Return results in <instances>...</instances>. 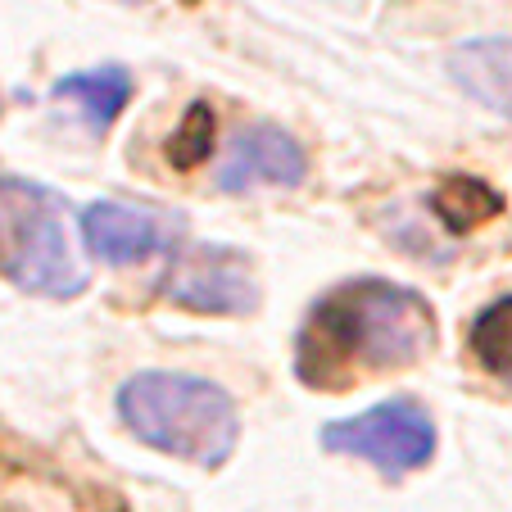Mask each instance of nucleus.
Wrapping results in <instances>:
<instances>
[{
    "label": "nucleus",
    "instance_id": "obj_1",
    "mask_svg": "<svg viewBox=\"0 0 512 512\" xmlns=\"http://www.w3.org/2000/svg\"><path fill=\"white\" fill-rule=\"evenodd\" d=\"M440 322L422 290L395 281H345L309 309L295 340V372L318 390H336L358 372L408 368L435 349Z\"/></svg>",
    "mask_w": 512,
    "mask_h": 512
},
{
    "label": "nucleus",
    "instance_id": "obj_2",
    "mask_svg": "<svg viewBox=\"0 0 512 512\" xmlns=\"http://www.w3.org/2000/svg\"><path fill=\"white\" fill-rule=\"evenodd\" d=\"M123 426L168 458L204 472L223 467L241 440V413L218 381L191 372H136L118 386Z\"/></svg>",
    "mask_w": 512,
    "mask_h": 512
},
{
    "label": "nucleus",
    "instance_id": "obj_3",
    "mask_svg": "<svg viewBox=\"0 0 512 512\" xmlns=\"http://www.w3.org/2000/svg\"><path fill=\"white\" fill-rule=\"evenodd\" d=\"M0 200L10 209V227H14L5 277H10L14 286L32 290V295H50V300H73V295H82V290H87V268L73 263L55 195H50L46 186L10 177V182H0Z\"/></svg>",
    "mask_w": 512,
    "mask_h": 512
},
{
    "label": "nucleus",
    "instance_id": "obj_4",
    "mask_svg": "<svg viewBox=\"0 0 512 512\" xmlns=\"http://www.w3.org/2000/svg\"><path fill=\"white\" fill-rule=\"evenodd\" d=\"M322 449L349 454L381 472H417L435 458V422L417 399H386L377 408H363L354 417L322 426Z\"/></svg>",
    "mask_w": 512,
    "mask_h": 512
},
{
    "label": "nucleus",
    "instance_id": "obj_5",
    "mask_svg": "<svg viewBox=\"0 0 512 512\" xmlns=\"http://www.w3.org/2000/svg\"><path fill=\"white\" fill-rule=\"evenodd\" d=\"M159 295L191 313H250L259 304V277H254L245 250L186 245L168 259V272L159 277Z\"/></svg>",
    "mask_w": 512,
    "mask_h": 512
},
{
    "label": "nucleus",
    "instance_id": "obj_6",
    "mask_svg": "<svg viewBox=\"0 0 512 512\" xmlns=\"http://www.w3.org/2000/svg\"><path fill=\"white\" fill-rule=\"evenodd\" d=\"M304 177H309V155L277 123H245L218 159V186L232 195L254 186H300Z\"/></svg>",
    "mask_w": 512,
    "mask_h": 512
},
{
    "label": "nucleus",
    "instance_id": "obj_7",
    "mask_svg": "<svg viewBox=\"0 0 512 512\" xmlns=\"http://www.w3.org/2000/svg\"><path fill=\"white\" fill-rule=\"evenodd\" d=\"M168 223L155 218L145 209H132V204H118V200H100L82 209V241L96 259L105 263H141L150 254H159L168 245Z\"/></svg>",
    "mask_w": 512,
    "mask_h": 512
},
{
    "label": "nucleus",
    "instance_id": "obj_8",
    "mask_svg": "<svg viewBox=\"0 0 512 512\" xmlns=\"http://www.w3.org/2000/svg\"><path fill=\"white\" fill-rule=\"evenodd\" d=\"M449 73L472 100L485 109L512 118V37H481L463 41L449 55Z\"/></svg>",
    "mask_w": 512,
    "mask_h": 512
},
{
    "label": "nucleus",
    "instance_id": "obj_9",
    "mask_svg": "<svg viewBox=\"0 0 512 512\" xmlns=\"http://www.w3.org/2000/svg\"><path fill=\"white\" fill-rule=\"evenodd\" d=\"M55 96L73 100V105L82 109V118H87L96 132H109L114 118L123 114L127 100H132V78H127V68H91V73L59 78Z\"/></svg>",
    "mask_w": 512,
    "mask_h": 512
},
{
    "label": "nucleus",
    "instance_id": "obj_10",
    "mask_svg": "<svg viewBox=\"0 0 512 512\" xmlns=\"http://www.w3.org/2000/svg\"><path fill=\"white\" fill-rule=\"evenodd\" d=\"M431 209L445 218V227L467 232V227L494 218V213L503 209V200L481 182V177H445V182L435 186V195H431Z\"/></svg>",
    "mask_w": 512,
    "mask_h": 512
},
{
    "label": "nucleus",
    "instance_id": "obj_11",
    "mask_svg": "<svg viewBox=\"0 0 512 512\" xmlns=\"http://www.w3.org/2000/svg\"><path fill=\"white\" fill-rule=\"evenodd\" d=\"M467 345H472V358L494 377H508L512 372V295L508 300H494L476 313L472 331H467Z\"/></svg>",
    "mask_w": 512,
    "mask_h": 512
},
{
    "label": "nucleus",
    "instance_id": "obj_12",
    "mask_svg": "<svg viewBox=\"0 0 512 512\" xmlns=\"http://www.w3.org/2000/svg\"><path fill=\"white\" fill-rule=\"evenodd\" d=\"M218 145V127H213V114L204 105H191L173 136H168V164L173 168H195L200 159L213 155Z\"/></svg>",
    "mask_w": 512,
    "mask_h": 512
},
{
    "label": "nucleus",
    "instance_id": "obj_13",
    "mask_svg": "<svg viewBox=\"0 0 512 512\" xmlns=\"http://www.w3.org/2000/svg\"><path fill=\"white\" fill-rule=\"evenodd\" d=\"M503 386H508V390H512V372H508V377H503Z\"/></svg>",
    "mask_w": 512,
    "mask_h": 512
},
{
    "label": "nucleus",
    "instance_id": "obj_14",
    "mask_svg": "<svg viewBox=\"0 0 512 512\" xmlns=\"http://www.w3.org/2000/svg\"><path fill=\"white\" fill-rule=\"evenodd\" d=\"M123 5H145V0H123Z\"/></svg>",
    "mask_w": 512,
    "mask_h": 512
}]
</instances>
